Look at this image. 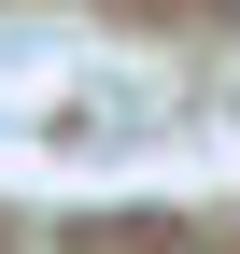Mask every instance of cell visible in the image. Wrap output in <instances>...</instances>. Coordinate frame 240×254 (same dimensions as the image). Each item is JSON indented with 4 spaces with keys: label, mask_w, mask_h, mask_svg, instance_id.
<instances>
[]
</instances>
